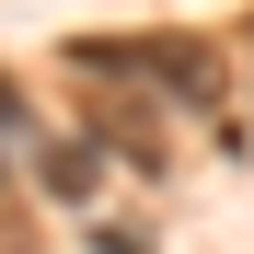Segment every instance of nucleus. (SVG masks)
<instances>
[{
    "label": "nucleus",
    "instance_id": "1",
    "mask_svg": "<svg viewBox=\"0 0 254 254\" xmlns=\"http://www.w3.org/2000/svg\"><path fill=\"white\" fill-rule=\"evenodd\" d=\"M81 69L93 81H162L174 104H208V116L231 93V58L196 47V35H104V47H81Z\"/></svg>",
    "mask_w": 254,
    "mask_h": 254
},
{
    "label": "nucleus",
    "instance_id": "2",
    "mask_svg": "<svg viewBox=\"0 0 254 254\" xmlns=\"http://www.w3.org/2000/svg\"><path fill=\"white\" fill-rule=\"evenodd\" d=\"M0 139H23V104H12V81H0Z\"/></svg>",
    "mask_w": 254,
    "mask_h": 254
}]
</instances>
